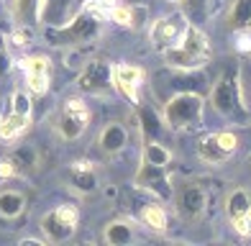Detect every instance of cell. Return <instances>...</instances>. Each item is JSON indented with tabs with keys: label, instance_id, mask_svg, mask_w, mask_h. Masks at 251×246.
Listing matches in <instances>:
<instances>
[{
	"label": "cell",
	"instance_id": "cell-6",
	"mask_svg": "<svg viewBox=\"0 0 251 246\" xmlns=\"http://www.w3.org/2000/svg\"><path fill=\"white\" fill-rule=\"evenodd\" d=\"M33 118V98L28 95L26 87H16L8 95V105H3L0 113V144L8 147L18 139L26 136V131L31 128Z\"/></svg>",
	"mask_w": 251,
	"mask_h": 246
},
{
	"label": "cell",
	"instance_id": "cell-19",
	"mask_svg": "<svg viewBox=\"0 0 251 246\" xmlns=\"http://www.w3.org/2000/svg\"><path fill=\"white\" fill-rule=\"evenodd\" d=\"M64 180H67V187H72L75 193H79V195H93V193H98V187H100L95 167H93V162H87V159L70 162V167H67V172H64Z\"/></svg>",
	"mask_w": 251,
	"mask_h": 246
},
{
	"label": "cell",
	"instance_id": "cell-1",
	"mask_svg": "<svg viewBox=\"0 0 251 246\" xmlns=\"http://www.w3.org/2000/svg\"><path fill=\"white\" fill-rule=\"evenodd\" d=\"M169 203L175 208V216L182 226H198L205 218L210 205V190L205 182L195 180V177H172V195Z\"/></svg>",
	"mask_w": 251,
	"mask_h": 246
},
{
	"label": "cell",
	"instance_id": "cell-17",
	"mask_svg": "<svg viewBox=\"0 0 251 246\" xmlns=\"http://www.w3.org/2000/svg\"><path fill=\"white\" fill-rule=\"evenodd\" d=\"M110 74H113V87L131 103H141V90L146 82V72L144 67L131 64V62H116L110 64Z\"/></svg>",
	"mask_w": 251,
	"mask_h": 246
},
{
	"label": "cell",
	"instance_id": "cell-11",
	"mask_svg": "<svg viewBox=\"0 0 251 246\" xmlns=\"http://www.w3.org/2000/svg\"><path fill=\"white\" fill-rule=\"evenodd\" d=\"M187 28H190V21L185 18V13H182V10H169V13L159 16L149 26V41H151V47L162 54L167 49L177 47L182 41V36L187 33Z\"/></svg>",
	"mask_w": 251,
	"mask_h": 246
},
{
	"label": "cell",
	"instance_id": "cell-27",
	"mask_svg": "<svg viewBox=\"0 0 251 246\" xmlns=\"http://www.w3.org/2000/svg\"><path fill=\"white\" fill-rule=\"evenodd\" d=\"M141 159H144V162H149V164H159V167H172V151H169L162 141L144 139Z\"/></svg>",
	"mask_w": 251,
	"mask_h": 246
},
{
	"label": "cell",
	"instance_id": "cell-10",
	"mask_svg": "<svg viewBox=\"0 0 251 246\" xmlns=\"http://www.w3.org/2000/svg\"><path fill=\"white\" fill-rule=\"evenodd\" d=\"M28 190L21 185V180H0V226H18L28 216Z\"/></svg>",
	"mask_w": 251,
	"mask_h": 246
},
{
	"label": "cell",
	"instance_id": "cell-8",
	"mask_svg": "<svg viewBox=\"0 0 251 246\" xmlns=\"http://www.w3.org/2000/svg\"><path fill=\"white\" fill-rule=\"evenodd\" d=\"M90 121H93V110L85 103V98L72 95L62 100V105L54 116V128L62 141L75 144L85 136V131L90 128Z\"/></svg>",
	"mask_w": 251,
	"mask_h": 246
},
{
	"label": "cell",
	"instance_id": "cell-29",
	"mask_svg": "<svg viewBox=\"0 0 251 246\" xmlns=\"http://www.w3.org/2000/svg\"><path fill=\"white\" fill-rule=\"evenodd\" d=\"M118 3L121 0H85V3L79 5V10L95 16L98 21H110V13H113V8H116Z\"/></svg>",
	"mask_w": 251,
	"mask_h": 246
},
{
	"label": "cell",
	"instance_id": "cell-21",
	"mask_svg": "<svg viewBox=\"0 0 251 246\" xmlns=\"http://www.w3.org/2000/svg\"><path fill=\"white\" fill-rule=\"evenodd\" d=\"M139 223L133 218H116V221H108L102 226V244H110V246H128L133 241H139Z\"/></svg>",
	"mask_w": 251,
	"mask_h": 246
},
{
	"label": "cell",
	"instance_id": "cell-12",
	"mask_svg": "<svg viewBox=\"0 0 251 246\" xmlns=\"http://www.w3.org/2000/svg\"><path fill=\"white\" fill-rule=\"evenodd\" d=\"M77 90L90 98L110 95L116 90L113 87V74H110V62L108 59H87L77 74Z\"/></svg>",
	"mask_w": 251,
	"mask_h": 246
},
{
	"label": "cell",
	"instance_id": "cell-4",
	"mask_svg": "<svg viewBox=\"0 0 251 246\" xmlns=\"http://www.w3.org/2000/svg\"><path fill=\"white\" fill-rule=\"evenodd\" d=\"M210 57H213V44L208 39V33L192 24L177 47L162 51L164 64L172 67V70H202L210 62Z\"/></svg>",
	"mask_w": 251,
	"mask_h": 246
},
{
	"label": "cell",
	"instance_id": "cell-14",
	"mask_svg": "<svg viewBox=\"0 0 251 246\" xmlns=\"http://www.w3.org/2000/svg\"><path fill=\"white\" fill-rule=\"evenodd\" d=\"M223 210H226V218H228V223H231V228L241 239H249V231H251V197H249V187L246 185H233L231 190H228L226 200H223Z\"/></svg>",
	"mask_w": 251,
	"mask_h": 246
},
{
	"label": "cell",
	"instance_id": "cell-23",
	"mask_svg": "<svg viewBox=\"0 0 251 246\" xmlns=\"http://www.w3.org/2000/svg\"><path fill=\"white\" fill-rule=\"evenodd\" d=\"M39 10L41 0H8V18L13 28L33 31L39 26Z\"/></svg>",
	"mask_w": 251,
	"mask_h": 246
},
{
	"label": "cell",
	"instance_id": "cell-31",
	"mask_svg": "<svg viewBox=\"0 0 251 246\" xmlns=\"http://www.w3.org/2000/svg\"><path fill=\"white\" fill-rule=\"evenodd\" d=\"M164 3H169V5H179V0H164Z\"/></svg>",
	"mask_w": 251,
	"mask_h": 246
},
{
	"label": "cell",
	"instance_id": "cell-5",
	"mask_svg": "<svg viewBox=\"0 0 251 246\" xmlns=\"http://www.w3.org/2000/svg\"><path fill=\"white\" fill-rule=\"evenodd\" d=\"M246 144V126L238 128H218L210 131L198 141V159L210 167H223L244 149Z\"/></svg>",
	"mask_w": 251,
	"mask_h": 246
},
{
	"label": "cell",
	"instance_id": "cell-26",
	"mask_svg": "<svg viewBox=\"0 0 251 246\" xmlns=\"http://www.w3.org/2000/svg\"><path fill=\"white\" fill-rule=\"evenodd\" d=\"M226 28L231 31V36L249 28V0H231L226 13Z\"/></svg>",
	"mask_w": 251,
	"mask_h": 246
},
{
	"label": "cell",
	"instance_id": "cell-3",
	"mask_svg": "<svg viewBox=\"0 0 251 246\" xmlns=\"http://www.w3.org/2000/svg\"><path fill=\"white\" fill-rule=\"evenodd\" d=\"M162 121L167 131H195L202 126L205 118V95L195 90L172 93L167 100H162Z\"/></svg>",
	"mask_w": 251,
	"mask_h": 246
},
{
	"label": "cell",
	"instance_id": "cell-7",
	"mask_svg": "<svg viewBox=\"0 0 251 246\" xmlns=\"http://www.w3.org/2000/svg\"><path fill=\"white\" fill-rule=\"evenodd\" d=\"M100 28H102V21L85 13V10H77L70 24L56 26V28H44V39H47V44L59 49H77L95 41L100 36Z\"/></svg>",
	"mask_w": 251,
	"mask_h": 246
},
{
	"label": "cell",
	"instance_id": "cell-20",
	"mask_svg": "<svg viewBox=\"0 0 251 246\" xmlns=\"http://www.w3.org/2000/svg\"><path fill=\"white\" fill-rule=\"evenodd\" d=\"M136 221L141 223V228H149L154 233H164L169 228L167 203H162L159 197L146 193V200H144V203H139V208H136Z\"/></svg>",
	"mask_w": 251,
	"mask_h": 246
},
{
	"label": "cell",
	"instance_id": "cell-32",
	"mask_svg": "<svg viewBox=\"0 0 251 246\" xmlns=\"http://www.w3.org/2000/svg\"><path fill=\"white\" fill-rule=\"evenodd\" d=\"M3 24H8V21H3V18H0V31H3Z\"/></svg>",
	"mask_w": 251,
	"mask_h": 246
},
{
	"label": "cell",
	"instance_id": "cell-28",
	"mask_svg": "<svg viewBox=\"0 0 251 246\" xmlns=\"http://www.w3.org/2000/svg\"><path fill=\"white\" fill-rule=\"evenodd\" d=\"M179 10L192 26H205V21L210 18V0H179Z\"/></svg>",
	"mask_w": 251,
	"mask_h": 246
},
{
	"label": "cell",
	"instance_id": "cell-18",
	"mask_svg": "<svg viewBox=\"0 0 251 246\" xmlns=\"http://www.w3.org/2000/svg\"><path fill=\"white\" fill-rule=\"evenodd\" d=\"M128 139H131L128 121L110 118V121L102 123V128L98 131V149L105 156H118L128 149Z\"/></svg>",
	"mask_w": 251,
	"mask_h": 246
},
{
	"label": "cell",
	"instance_id": "cell-9",
	"mask_svg": "<svg viewBox=\"0 0 251 246\" xmlns=\"http://www.w3.org/2000/svg\"><path fill=\"white\" fill-rule=\"evenodd\" d=\"M79 228V210L72 203H59L49 208L39 221V233L44 244H67Z\"/></svg>",
	"mask_w": 251,
	"mask_h": 246
},
{
	"label": "cell",
	"instance_id": "cell-16",
	"mask_svg": "<svg viewBox=\"0 0 251 246\" xmlns=\"http://www.w3.org/2000/svg\"><path fill=\"white\" fill-rule=\"evenodd\" d=\"M21 70H24V85L31 98H41L49 93L51 87V59L47 54H28L21 59Z\"/></svg>",
	"mask_w": 251,
	"mask_h": 246
},
{
	"label": "cell",
	"instance_id": "cell-13",
	"mask_svg": "<svg viewBox=\"0 0 251 246\" xmlns=\"http://www.w3.org/2000/svg\"><path fill=\"white\" fill-rule=\"evenodd\" d=\"M3 159L8 162L10 174H13L16 180H28V177H33L41 167V151L33 141L18 139L13 144H8V151H5Z\"/></svg>",
	"mask_w": 251,
	"mask_h": 246
},
{
	"label": "cell",
	"instance_id": "cell-22",
	"mask_svg": "<svg viewBox=\"0 0 251 246\" xmlns=\"http://www.w3.org/2000/svg\"><path fill=\"white\" fill-rule=\"evenodd\" d=\"M79 8H75V0H41V10H39V24L47 28H56L70 24L72 16Z\"/></svg>",
	"mask_w": 251,
	"mask_h": 246
},
{
	"label": "cell",
	"instance_id": "cell-25",
	"mask_svg": "<svg viewBox=\"0 0 251 246\" xmlns=\"http://www.w3.org/2000/svg\"><path fill=\"white\" fill-rule=\"evenodd\" d=\"M136 105H139V131H141V136L159 141L167 131L162 116L154 110V105H144V103H136Z\"/></svg>",
	"mask_w": 251,
	"mask_h": 246
},
{
	"label": "cell",
	"instance_id": "cell-24",
	"mask_svg": "<svg viewBox=\"0 0 251 246\" xmlns=\"http://www.w3.org/2000/svg\"><path fill=\"white\" fill-rule=\"evenodd\" d=\"M146 18H149V13H146V8L139 5V3H121L113 8V13H110V21L113 24H118L123 28H141L146 26Z\"/></svg>",
	"mask_w": 251,
	"mask_h": 246
},
{
	"label": "cell",
	"instance_id": "cell-15",
	"mask_svg": "<svg viewBox=\"0 0 251 246\" xmlns=\"http://www.w3.org/2000/svg\"><path fill=\"white\" fill-rule=\"evenodd\" d=\"M136 190L141 193H149L154 197H159L162 203H169V195H172V174H169V167H159V164H149V162H139V170L133 177Z\"/></svg>",
	"mask_w": 251,
	"mask_h": 246
},
{
	"label": "cell",
	"instance_id": "cell-2",
	"mask_svg": "<svg viewBox=\"0 0 251 246\" xmlns=\"http://www.w3.org/2000/svg\"><path fill=\"white\" fill-rule=\"evenodd\" d=\"M205 105H210L215 116L233 123V126H246L249 123V108L244 105L241 93H238L236 67L215 77V82L208 87V95H205Z\"/></svg>",
	"mask_w": 251,
	"mask_h": 246
},
{
	"label": "cell",
	"instance_id": "cell-33",
	"mask_svg": "<svg viewBox=\"0 0 251 246\" xmlns=\"http://www.w3.org/2000/svg\"><path fill=\"white\" fill-rule=\"evenodd\" d=\"M0 113H3V100H0Z\"/></svg>",
	"mask_w": 251,
	"mask_h": 246
},
{
	"label": "cell",
	"instance_id": "cell-30",
	"mask_svg": "<svg viewBox=\"0 0 251 246\" xmlns=\"http://www.w3.org/2000/svg\"><path fill=\"white\" fill-rule=\"evenodd\" d=\"M10 67H13V59H10V47H8V39L0 33V80L8 77Z\"/></svg>",
	"mask_w": 251,
	"mask_h": 246
}]
</instances>
